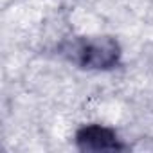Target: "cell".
Masks as SVG:
<instances>
[{
	"instance_id": "6da1fadb",
	"label": "cell",
	"mask_w": 153,
	"mask_h": 153,
	"mask_svg": "<svg viewBox=\"0 0 153 153\" xmlns=\"http://www.w3.org/2000/svg\"><path fill=\"white\" fill-rule=\"evenodd\" d=\"M68 52L72 61L76 63L87 68L105 70V68H112L119 61L121 47L110 36H97V38H85L74 42Z\"/></svg>"
},
{
	"instance_id": "7a4b0ae2",
	"label": "cell",
	"mask_w": 153,
	"mask_h": 153,
	"mask_svg": "<svg viewBox=\"0 0 153 153\" xmlns=\"http://www.w3.org/2000/svg\"><path fill=\"white\" fill-rule=\"evenodd\" d=\"M76 140L83 151H114L121 148L115 133L105 126H87L78 133Z\"/></svg>"
}]
</instances>
